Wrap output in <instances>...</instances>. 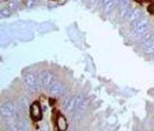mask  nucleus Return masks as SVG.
Instances as JSON below:
<instances>
[{"instance_id":"obj_2","label":"nucleus","mask_w":154,"mask_h":131,"mask_svg":"<svg viewBox=\"0 0 154 131\" xmlns=\"http://www.w3.org/2000/svg\"><path fill=\"white\" fill-rule=\"evenodd\" d=\"M56 126H57V129L61 131L66 130L68 128V123H66V120L63 115H59L57 119H56Z\"/></svg>"},{"instance_id":"obj_1","label":"nucleus","mask_w":154,"mask_h":131,"mask_svg":"<svg viewBox=\"0 0 154 131\" xmlns=\"http://www.w3.org/2000/svg\"><path fill=\"white\" fill-rule=\"evenodd\" d=\"M30 117L34 121H39L42 119V109L38 102H34L30 106Z\"/></svg>"},{"instance_id":"obj_3","label":"nucleus","mask_w":154,"mask_h":131,"mask_svg":"<svg viewBox=\"0 0 154 131\" xmlns=\"http://www.w3.org/2000/svg\"><path fill=\"white\" fill-rule=\"evenodd\" d=\"M147 10H149V13H152V15H154V4H150V7L147 8Z\"/></svg>"}]
</instances>
